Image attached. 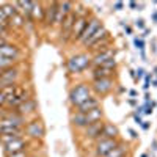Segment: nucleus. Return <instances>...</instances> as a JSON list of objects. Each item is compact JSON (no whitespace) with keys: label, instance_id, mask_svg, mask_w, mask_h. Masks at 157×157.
Returning <instances> with one entry per match:
<instances>
[{"label":"nucleus","instance_id":"nucleus-1","mask_svg":"<svg viewBox=\"0 0 157 157\" xmlns=\"http://www.w3.org/2000/svg\"><path fill=\"white\" fill-rule=\"evenodd\" d=\"M91 68V54L90 52H78L75 55H71L66 60V71L69 75L82 74Z\"/></svg>","mask_w":157,"mask_h":157},{"label":"nucleus","instance_id":"nucleus-2","mask_svg":"<svg viewBox=\"0 0 157 157\" xmlns=\"http://www.w3.org/2000/svg\"><path fill=\"white\" fill-rule=\"evenodd\" d=\"M91 94V88H90V82H77L75 85L71 86L69 90V96L68 101L71 104L72 109H77L80 104H83Z\"/></svg>","mask_w":157,"mask_h":157},{"label":"nucleus","instance_id":"nucleus-3","mask_svg":"<svg viewBox=\"0 0 157 157\" xmlns=\"http://www.w3.org/2000/svg\"><path fill=\"white\" fill-rule=\"evenodd\" d=\"M30 98H33V90L30 85H25V83H19L14 90V93H13L8 101H6V105L3 109H10V110H14L17 109L21 104H24L25 101H29Z\"/></svg>","mask_w":157,"mask_h":157},{"label":"nucleus","instance_id":"nucleus-4","mask_svg":"<svg viewBox=\"0 0 157 157\" xmlns=\"http://www.w3.org/2000/svg\"><path fill=\"white\" fill-rule=\"evenodd\" d=\"M24 130H25V137L30 141H43L46 137V126L41 118H38V116L29 120Z\"/></svg>","mask_w":157,"mask_h":157},{"label":"nucleus","instance_id":"nucleus-5","mask_svg":"<svg viewBox=\"0 0 157 157\" xmlns=\"http://www.w3.org/2000/svg\"><path fill=\"white\" fill-rule=\"evenodd\" d=\"M22 82V69H21V63L16 66H11L8 69H3L0 74V90H3L6 86L13 85H19Z\"/></svg>","mask_w":157,"mask_h":157},{"label":"nucleus","instance_id":"nucleus-6","mask_svg":"<svg viewBox=\"0 0 157 157\" xmlns=\"http://www.w3.org/2000/svg\"><path fill=\"white\" fill-rule=\"evenodd\" d=\"M91 93L96 94L98 98H105L116 88V80L115 78H96V80L90 82Z\"/></svg>","mask_w":157,"mask_h":157},{"label":"nucleus","instance_id":"nucleus-7","mask_svg":"<svg viewBox=\"0 0 157 157\" xmlns=\"http://www.w3.org/2000/svg\"><path fill=\"white\" fill-rule=\"evenodd\" d=\"M118 143H120V138H99L98 141H94V155L105 157Z\"/></svg>","mask_w":157,"mask_h":157},{"label":"nucleus","instance_id":"nucleus-8","mask_svg":"<svg viewBox=\"0 0 157 157\" xmlns=\"http://www.w3.org/2000/svg\"><path fill=\"white\" fill-rule=\"evenodd\" d=\"M104 123L105 120L102 121H98V123H93V124H88L83 130H82V138L83 140H88V141H98L102 134V127H104Z\"/></svg>","mask_w":157,"mask_h":157},{"label":"nucleus","instance_id":"nucleus-9","mask_svg":"<svg viewBox=\"0 0 157 157\" xmlns=\"http://www.w3.org/2000/svg\"><path fill=\"white\" fill-rule=\"evenodd\" d=\"M57 10H58V2L44 3V16H43V21H41L43 29H52L55 16H57Z\"/></svg>","mask_w":157,"mask_h":157},{"label":"nucleus","instance_id":"nucleus-10","mask_svg":"<svg viewBox=\"0 0 157 157\" xmlns=\"http://www.w3.org/2000/svg\"><path fill=\"white\" fill-rule=\"evenodd\" d=\"M32 141L27 138V137H21V138H16L6 145H3V154L5 155H10V154H14V152H19L22 149H27L30 148Z\"/></svg>","mask_w":157,"mask_h":157},{"label":"nucleus","instance_id":"nucleus-11","mask_svg":"<svg viewBox=\"0 0 157 157\" xmlns=\"http://www.w3.org/2000/svg\"><path fill=\"white\" fill-rule=\"evenodd\" d=\"M0 57H5V58H10V60H14L17 63H21L22 60V49L14 44V43H6L3 46H0Z\"/></svg>","mask_w":157,"mask_h":157},{"label":"nucleus","instance_id":"nucleus-12","mask_svg":"<svg viewBox=\"0 0 157 157\" xmlns=\"http://www.w3.org/2000/svg\"><path fill=\"white\" fill-rule=\"evenodd\" d=\"M14 110L21 116L27 118V120H32V118H35L36 113H38V102H36L35 98H30L29 101H25L24 104H21V105L17 109H14Z\"/></svg>","mask_w":157,"mask_h":157},{"label":"nucleus","instance_id":"nucleus-13","mask_svg":"<svg viewBox=\"0 0 157 157\" xmlns=\"http://www.w3.org/2000/svg\"><path fill=\"white\" fill-rule=\"evenodd\" d=\"M107 36H110V32H109V29L105 27V25L102 24L101 27H99V29H98V30H96V32H94L93 35H91V36H90V38L86 39V41H83V43H82L80 46H82V47H83V49H85V50L88 52V50H90L91 47H93V46H94L96 43H99L101 39L107 38Z\"/></svg>","mask_w":157,"mask_h":157},{"label":"nucleus","instance_id":"nucleus-14","mask_svg":"<svg viewBox=\"0 0 157 157\" xmlns=\"http://www.w3.org/2000/svg\"><path fill=\"white\" fill-rule=\"evenodd\" d=\"M101 25H102V21L98 17V16H91L90 17V21H88V25H86V27H85V30L82 32V35L80 36H78V39H77V44H82L83 41H86V39L91 36V35H93L99 27H101Z\"/></svg>","mask_w":157,"mask_h":157},{"label":"nucleus","instance_id":"nucleus-15","mask_svg":"<svg viewBox=\"0 0 157 157\" xmlns=\"http://www.w3.org/2000/svg\"><path fill=\"white\" fill-rule=\"evenodd\" d=\"M112 58H116V50L115 47H110L104 52H99V54H94L91 55V68H98V66H102L104 63H107L109 60Z\"/></svg>","mask_w":157,"mask_h":157},{"label":"nucleus","instance_id":"nucleus-16","mask_svg":"<svg viewBox=\"0 0 157 157\" xmlns=\"http://www.w3.org/2000/svg\"><path fill=\"white\" fill-rule=\"evenodd\" d=\"M91 16H93V14L85 16V17H77V21H75V24H74V27H72V33H71V44H77L78 36L82 35V32L85 30V27L88 25V21H90Z\"/></svg>","mask_w":157,"mask_h":157},{"label":"nucleus","instance_id":"nucleus-17","mask_svg":"<svg viewBox=\"0 0 157 157\" xmlns=\"http://www.w3.org/2000/svg\"><path fill=\"white\" fill-rule=\"evenodd\" d=\"M69 121H71L72 127H75L77 130H83V129L90 124L86 113H80V112H77V110H72V112H71Z\"/></svg>","mask_w":157,"mask_h":157},{"label":"nucleus","instance_id":"nucleus-18","mask_svg":"<svg viewBox=\"0 0 157 157\" xmlns=\"http://www.w3.org/2000/svg\"><path fill=\"white\" fill-rule=\"evenodd\" d=\"M91 72V80H96V78H115L118 71L109 69V68H104V66H98V68H90Z\"/></svg>","mask_w":157,"mask_h":157},{"label":"nucleus","instance_id":"nucleus-19","mask_svg":"<svg viewBox=\"0 0 157 157\" xmlns=\"http://www.w3.org/2000/svg\"><path fill=\"white\" fill-rule=\"evenodd\" d=\"M98 107H101V98H98L96 94H91L83 104H80V105H78L77 109H74V110L80 112V113H88V112L94 110Z\"/></svg>","mask_w":157,"mask_h":157},{"label":"nucleus","instance_id":"nucleus-20","mask_svg":"<svg viewBox=\"0 0 157 157\" xmlns=\"http://www.w3.org/2000/svg\"><path fill=\"white\" fill-rule=\"evenodd\" d=\"M124 155H130V145L127 141L120 140V143H118L105 157H124Z\"/></svg>","mask_w":157,"mask_h":157},{"label":"nucleus","instance_id":"nucleus-21","mask_svg":"<svg viewBox=\"0 0 157 157\" xmlns=\"http://www.w3.org/2000/svg\"><path fill=\"white\" fill-rule=\"evenodd\" d=\"M101 137L102 138H120V129H118L113 123L105 121L104 123V127H102Z\"/></svg>","mask_w":157,"mask_h":157},{"label":"nucleus","instance_id":"nucleus-22","mask_svg":"<svg viewBox=\"0 0 157 157\" xmlns=\"http://www.w3.org/2000/svg\"><path fill=\"white\" fill-rule=\"evenodd\" d=\"M110 47H113V41H112V36H107V38H104V39H101L99 43H96L93 47H91L88 52L91 55H94V54H99V52H104V50H107V49H110Z\"/></svg>","mask_w":157,"mask_h":157},{"label":"nucleus","instance_id":"nucleus-23","mask_svg":"<svg viewBox=\"0 0 157 157\" xmlns=\"http://www.w3.org/2000/svg\"><path fill=\"white\" fill-rule=\"evenodd\" d=\"M43 16H44V3H41V2H33L32 22H39V24H41Z\"/></svg>","mask_w":157,"mask_h":157},{"label":"nucleus","instance_id":"nucleus-24","mask_svg":"<svg viewBox=\"0 0 157 157\" xmlns=\"http://www.w3.org/2000/svg\"><path fill=\"white\" fill-rule=\"evenodd\" d=\"M16 86H17V85L6 86V88H3V90H0V109H3V107L6 105V101H8V98H10L13 93H14Z\"/></svg>","mask_w":157,"mask_h":157},{"label":"nucleus","instance_id":"nucleus-25","mask_svg":"<svg viewBox=\"0 0 157 157\" xmlns=\"http://www.w3.org/2000/svg\"><path fill=\"white\" fill-rule=\"evenodd\" d=\"M86 116H88V123H90V124L98 123V121H102V120H104V110H102V107H98V109H94V110L88 112Z\"/></svg>","mask_w":157,"mask_h":157},{"label":"nucleus","instance_id":"nucleus-26","mask_svg":"<svg viewBox=\"0 0 157 157\" xmlns=\"http://www.w3.org/2000/svg\"><path fill=\"white\" fill-rule=\"evenodd\" d=\"M0 10H2V11L5 13L8 19H11L13 16H16V14H17V11H16L14 5L10 3V2H3V3H0Z\"/></svg>","mask_w":157,"mask_h":157},{"label":"nucleus","instance_id":"nucleus-27","mask_svg":"<svg viewBox=\"0 0 157 157\" xmlns=\"http://www.w3.org/2000/svg\"><path fill=\"white\" fill-rule=\"evenodd\" d=\"M74 6H75V3H74V2H69V0H64V2H58V10L63 13L64 16L71 14V13L74 11Z\"/></svg>","mask_w":157,"mask_h":157},{"label":"nucleus","instance_id":"nucleus-28","mask_svg":"<svg viewBox=\"0 0 157 157\" xmlns=\"http://www.w3.org/2000/svg\"><path fill=\"white\" fill-rule=\"evenodd\" d=\"M25 25V19H24V16H21L19 13L16 16H13L11 19H10V27H16V29H22Z\"/></svg>","mask_w":157,"mask_h":157},{"label":"nucleus","instance_id":"nucleus-29","mask_svg":"<svg viewBox=\"0 0 157 157\" xmlns=\"http://www.w3.org/2000/svg\"><path fill=\"white\" fill-rule=\"evenodd\" d=\"M16 64H19L17 61L14 60H10V58H5V57H0V69H8L11 66H16Z\"/></svg>","mask_w":157,"mask_h":157},{"label":"nucleus","instance_id":"nucleus-30","mask_svg":"<svg viewBox=\"0 0 157 157\" xmlns=\"http://www.w3.org/2000/svg\"><path fill=\"white\" fill-rule=\"evenodd\" d=\"M32 154H36V152L32 151V145H30V148H27V149H22V151H19V152L10 154V155H5V157H30Z\"/></svg>","mask_w":157,"mask_h":157},{"label":"nucleus","instance_id":"nucleus-31","mask_svg":"<svg viewBox=\"0 0 157 157\" xmlns=\"http://www.w3.org/2000/svg\"><path fill=\"white\" fill-rule=\"evenodd\" d=\"M134 44H135V47H137L140 52L145 50V46H146L145 39H141V38H134Z\"/></svg>","mask_w":157,"mask_h":157},{"label":"nucleus","instance_id":"nucleus-32","mask_svg":"<svg viewBox=\"0 0 157 157\" xmlns=\"http://www.w3.org/2000/svg\"><path fill=\"white\" fill-rule=\"evenodd\" d=\"M0 25H2V27L10 29V19L6 17V14H5L2 10H0Z\"/></svg>","mask_w":157,"mask_h":157},{"label":"nucleus","instance_id":"nucleus-33","mask_svg":"<svg viewBox=\"0 0 157 157\" xmlns=\"http://www.w3.org/2000/svg\"><path fill=\"white\" fill-rule=\"evenodd\" d=\"M151 78H152V74H145V83H143V90L145 91H148L151 86Z\"/></svg>","mask_w":157,"mask_h":157},{"label":"nucleus","instance_id":"nucleus-34","mask_svg":"<svg viewBox=\"0 0 157 157\" xmlns=\"http://www.w3.org/2000/svg\"><path fill=\"white\" fill-rule=\"evenodd\" d=\"M135 27H137V29H140V30H145V29H146L145 19H141V17H140V19H137V21H135Z\"/></svg>","mask_w":157,"mask_h":157},{"label":"nucleus","instance_id":"nucleus-35","mask_svg":"<svg viewBox=\"0 0 157 157\" xmlns=\"http://www.w3.org/2000/svg\"><path fill=\"white\" fill-rule=\"evenodd\" d=\"M145 69H143V68H138L137 71H135V80H140V78L143 77V75H145Z\"/></svg>","mask_w":157,"mask_h":157},{"label":"nucleus","instance_id":"nucleus-36","mask_svg":"<svg viewBox=\"0 0 157 157\" xmlns=\"http://www.w3.org/2000/svg\"><path fill=\"white\" fill-rule=\"evenodd\" d=\"M113 10H115V11L124 10V2H115V3H113Z\"/></svg>","mask_w":157,"mask_h":157},{"label":"nucleus","instance_id":"nucleus-37","mask_svg":"<svg viewBox=\"0 0 157 157\" xmlns=\"http://www.w3.org/2000/svg\"><path fill=\"white\" fill-rule=\"evenodd\" d=\"M8 32H10V29L2 27V25H0V36H6V35H8Z\"/></svg>","mask_w":157,"mask_h":157},{"label":"nucleus","instance_id":"nucleus-38","mask_svg":"<svg viewBox=\"0 0 157 157\" xmlns=\"http://www.w3.org/2000/svg\"><path fill=\"white\" fill-rule=\"evenodd\" d=\"M123 27H124V30H126V33H127V35H132V27H130V25L123 24Z\"/></svg>","mask_w":157,"mask_h":157},{"label":"nucleus","instance_id":"nucleus-39","mask_svg":"<svg viewBox=\"0 0 157 157\" xmlns=\"http://www.w3.org/2000/svg\"><path fill=\"white\" fill-rule=\"evenodd\" d=\"M149 126H151V123H148V121H143V123H141V129H143V130H148Z\"/></svg>","mask_w":157,"mask_h":157},{"label":"nucleus","instance_id":"nucleus-40","mask_svg":"<svg viewBox=\"0 0 157 157\" xmlns=\"http://www.w3.org/2000/svg\"><path fill=\"white\" fill-rule=\"evenodd\" d=\"M129 8L130 10H137L138 8V3L137 2H129Z\"/></svg>","mask_w":157,"mask_h":157},{"label":"nucleus","instance_id":"nucleus-41","mask_svg":"<svg viewBox=\"0 0 157 157\" xmlns=\"http://www.w3.org/2000/svg\"><path fill=\"white\" fill-rule=\"evenodd\" d=\"M127 104H129V105H132V107H134L135 104H137V101H135L134 98H132V99H127Z\"/></svg>","mask_w":157,"mask_h":157},{"label":"nucleus","instance_id":"nucleus-42","mask_svg":"<svg viewBox=\"0 0 157 157\" xmlns=\"http://www.w3.org/2000/svg\"><path fill=\"white\" fill-rule=\"evenodd\" d=\"M148 35H149V29H145V30H143V35H141V39H143V38H146Z\"/></svg>","mask_w":157,"mask_h":157},{"label":"nucleus","instance_id":"nucleus-43","mask_svg":"<svg viewBox=\"0 0 157 157\" xmlns=\"http://www.w3.org/2000/svg\"><path fill=\"white\" fill-rule=\"evenodd\" d=\"M129 132H130V135H132V138H138V135H137V132H135V130L129 129Z\"/></svg>","mask_w":157,"mask_h":157},{"label":"nucleus","instance_id":"nucleus-44","mask_svg":"<svg viewBox=\"0 0 157 157\" xmlns=\"http://www.w3.org/2000/svg\"><path fill=\"white\" fill-rule=\"evenodd\" d=\"M151 17H152V21L157 24V11H154V13H152V14H151Z\"/></svg>","mask_w":157,"mask_h":157},{"label":"nucleus","instance_id":"nucleus-45","mask_svg":"<svg viewBox=\"0 0 157 157\" xmlns=\"http://www.w3.org/2000/svg\"><path fill=\"white\" fill-rule=\"evenodd\" d=\"M129 94L132 96V98H135V96H137V91H135V90H130V91H129Z\"/></svg>","mask_w":157,"mask_h":157},{"label":"nucleus","instance_id":"nucleus-46","mask_svg":"<svg viewBox=\"0 0 157 157\" xmlns=\"http://www.w3.org/2000/svg\"><path fill=\"white\" fill-rule=\"evenodd\" d=\"M130 77H132L134 80H135V71H134V69H130Z\"/></svg>","mask_w":157,"mask_h":157},{"label":"nucleus","instance_id":"nucleus-47","mask_svg":"<svg viewBox=\"0 0 157 157\" xmlns=\"http://www.w3.org/2000/svg\"><path fill=\"white\" fill-rule=\"evenodd\" d=\"M152 85H154V86H157V78H154V80H152Z\"/></svg>","mask_w":157,"mask_h":157},{"label":"nucleus","instance_id":"nucleus-48","mask_svg":"<svg viewBox=\"0 0 157 157\" xmlns=\"http://www.w3.org/2000/svg\"><path fill=\"white\" fill-rule=\"evenodd\" d=\"M30 157H41V155H38V152H36V154H32Z\"/></svg>","mask_w":157,"mask_h":157},{"label":"nucleus","instance_id":"nucleus-49","mask_svg":"<svg viewBox=\"0 0 157 157\" xmlns=\"http://www.w3.org/2000/svg\"><path fill=\"white\" fill-rule=\"evenodd\" d=\"M152 74H155V75H157V66L154 68V72H152Z\"/></svg>","mask_w":157,"mask_h":157},{"label":"nucleus","instance_id":"nucleus-50","mask_svg":"<svg viewBox=\"0 0 157 157\" xmlns=\"http://www.w3.org/2000/svg\"><path fill=\"white\" fill-rule=\"evenodd\" d=\"M141 157H148V154H143V155H141Z\"/></svg>","mask_w":157,"mask_h":157},{"label":"nucleus","instance_id":"nucleus-51","mask_svg":"<svg viewBox=\"0 0 157 157\" xmlns=\"http://www.w3.org/2000/svg\"><path fill=\"white\" fill-rule=\"evenodd\" d=\"M124 157H130V155H124Z\"/></svg>","mask_w":157,"mask_h":157},{"label":"nucleus","instance_id":"nucleus-52","mask_svg":"<svg viewBox=\"0 0 157 157\" xmlns=\"http://www.w3.org/2000/svg\"><path fill=\"white\" fill-rule=\"evenodd\" d=\"M0 74H2V69H0Z\"/></svg>","mask_w":157,"mask_h":157}]
</instances>
